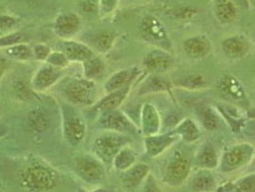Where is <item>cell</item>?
Listing matches in <instances>:
<instances>
[{"instance_id":"4dcf8cb0","label":"cell","mask_w":255,"mask_h":192,"mask_svg":"<svg viewBox=\"0 0 255 192\" xmlns=\"http://www.w3.org/2000/svg\"><path fill=\"white\" fill-rule=\"evenodd\" d=\"M46 61L48 64H51L53 66H58V67H64L69 63V60L66 58V56L64 53L60 51L51 53L48 56Z\"/></svg>"},{"instance_id":"7a4b0ae2","label":"cell","mask_w":255,"mask_h":192,"mask_svg":"<svg viewBox=\"0 0 255 192\" xmlns=\"http://www.w3.org/2000/svg\"><path fill=\"white\" fill-rule=\"evenodd\" d=\"M64 136L71 145H77L86 136L87 126L85 120L70 106L63 107Z\"/></svg>"},{"instance_id":"ba28073f","label":"cell","mask_w":255,"mask_h":192,"mask_svg":"<svg viewBox=\"0 0 255 192\" xmlns=\"http://www.w3.org/2000/svg\"><path fill=\"white\" fill-rule=\"evenodd\" d=\"M61 76L60 71L53 65L40 67L32 80L33 88L36 90H45L53 86Z\"/></svg>"},{"instance_id":"2e32d148","label":"cell","mask_w":255,"mask_h":192,"mask_svg":"<svg viewBox=\"0 0 255 192\" xmlns=\"http://www.w3.org/2000/svg\"><path fill=\"white\" fill-rule=\"evenodd\" d=\"M28 126L34 132H43L49 127L50 121L46 112L43 109L36 108L28 115Z\"/></svg>"},{"instance_id":"5bb4252c","label":"cell","mask_w":255,"mask_h":192,"mask_svg":"<svg viewBox=\"0 0 255 192\" xmlns=\"http://www.w3.org/2000/svg\"><path fill=\"white\" fill-rule=\"evenodd\" d=\"M144 64L152 71H164L171 65V58L164 52H151L144 60Z\"/></svg>"},{"instance_id":"3957f363","label":"cell","mask_w":255,"mask_h":192,"mask_svg":"<svg viewBox=\"0 0 255 192\" xmlns=\"http://www.w3.org/2000/svg\"><path fill=\"white\" fill-rule=\"evenodd\" d=\"M74 167L77 175L90 184L98 183L103 179L105 174L100 160L90 155L78 156L74 161Z\"/></svg>"},{"instance_id":"6da1fadb","label":"cell","mask_w":255,"mask_h":192,"mask_svg":"<svg viewBox=\"0 0 255 192\" xmlns=\"http://www.w3.org/2000/svg\"><path fill=\"white\" fill-rule=\"evenodd\" d=\"M21 182L27 189L33 192H48L56 186L54 172L42 166L27 167L21 174Z\"/></svg>"},{"instance_id":"d4e9b609","label":"cell","mask_w":255,"mask_h":192,"mask_svg":"<svg viewBox=\"0 0 255 192\" xmlns=\"http://www.w3.org/2000/svg\"><path fill=\"white\" fill-rule=\"evenodd\" d=\"M221 89L233 97H242L243 90L240 84L231 77H226L221 81Z\"/></svg>"},{"instance_id":"ac0fdd59","label":"cell","mask_w":255,"mask_h":192,"mask_svg":"<svg viewBox=\"0 0 255 192\" xmlns=\"http://www.w3.org/2000/svg\"><path fill=\"white\" fill-rule=\"evenodd\" d=\"M184 49L192 58H201L209 52L210 45L204 38H192L184 42Z\"/></svg>"},{"instance_id":"9c48e42d","label":"cell","mask_w":255,"mask_h":192,"mask_svg":"<svg viewBox=\"0 0 255 192\" xmlns=\"http://www.w3.org/2000/svg\"><path fill=\"white\" fill-rule=\"evenodd\" d=\"M98 125L100 128L110 129L118 132H127L132 128L127 118L115 110L103 113L99 118Z\"/></svg>"},{"instance_id":"d590c367","label":"cell","mask_w":255,"mask_h":192,"mask_svg":"<svg viewBox=\"0 0 255 192\" xmlns=\"http://www.w3.org/2000/svg\"><path fill=\"white\" fill-rule=\"evenodd\" d=\"M166 85L164 82H162V80L158 79V78H153L152 80H150V82L146 85V88L143 89V92L151 91V90H159L162 89H165Z\"/></svg>"},{"instance_id":"4fadbf2b","label":"cell","mask_w":255,"mask_h":192,"mask_svg":"<svg viewBox=\"0 0 255 192\" xmlns=\"http://www.w3.org/2000/svg\"><path fill=\"white\" fill-rule=\"evenodd\" d=\"M141 31L144 36L154 40H161L165 38L164 28L155 17H146L141 22Z\"/></svg>"},{"instance_id":"7402d4cb","label":"cell","mask_w":255,"mask_h":192,"mask_svg":"<svg viewBox=\"0 0 255 192\" xmlns=\"http://www.w3.org/2000/svg\"><path fill=\"white\" fill-rule=\"evenodd\" d=\"M7 55L18 61H28L32 56L31 48L24 43H18L8 47L6 50Z\"/></svg>"},{"instance_id":"9a60e30c","label":"cell","mask_w":255,"mask_h":192,"mask_svg":"<svg viewBox=\"0 0 255 192\" xmlns=\"http://www.w3.org/2000/svg\"><path fill=\"white\" fill-rule=\"evenodd\" d=\"M215 11L223 23H230L237 17V9L231 0H216Z\"/></svg>"},{"instance_id":"f1b7e54d","label":"cell","mask_w":255,"mask_h":192,"mask_svg":"<svg viewBox=\"0 0 255 192\" xmlns=\"http://www.w3.org/2000/svg\"><path fill=\"white\" fill-rule=\"evenodd\" d=\"M244 160V152L240 148H235L230 151L226 156V163L228 166L234 168L239 167Z\"/></svg>"},{"instance_id":"d6986e66","label":"cell","mask_w":255,"mask_h":192,"mask_svg":"<svg viewBox=\"0 0 255 192\" xmlns=\"http://www.w3.org/2000/svg\"><path fill=\"white\" fill-rule=\"evenodd\" d=\"M223 49L230 58H239L248 52L249 46L242 38H230L223 42Z\"/></svg>"},{"instance_id":"ffe728a7","label":"cell","mask_w":255,"mask_h":192,"mask_svg":"<svg viewBox=\"0 0 255 192\" xmlns=\"http://www.w3.org/2000/svg\"><path fill=\"white\" fill-rule=\"evenodd\" d=\"M84 63V73L86 79L93 81L94 79L101 76L105 71V64L102 60L96 56H92L86 60Z\"/></svg>"},{"instance_id":"603a6c76","label":"cell","mask_w":255,"mask_h":192,"mask_svg":"<svg viewBox=\"0 0 255 192\" xmlns=\"http://www.w3.org/2000/svg\"><path fill=\"white\" fill-rule=\"evenodd\" d=\"M134 160H135L134 155L130 150L128 149L120 150L115 156V167L120 170H126L131 167V165L134 163Z\"/></svg>"},{"instance_id":"484cf974","label":"cell","mask_w":255,"mask_h":192,"mask_svg":"<svg viewBox=\"0 0 255 192\" xmlns=\"http://www.w3.org/2000/svg\"><path fill=\"white\" fill-rule=\"evenodd\" d=\"M171 141L168 137L151 138L147 140V148L150 155H156L162 151V149Z\"/></svg>"},{"instance_id":"7c38bea8","label":"cell","mask_w":255,"mask_h":192,"mask_svg":"<svg viewBox=\"0 0 255 192\" xmlns=\"http://www.w3.org/2000/svg\"><path fill=\"white\" fill-rule=\"evenodd\" d=\"M190 171V165L184 158H178L172 162L168 168V178L170 182L181 183L185 179Z\"/></svg>"},{"instance_id":"5b68a950","label":"cell","mask_w":255,"mask_h":192,"mask_svg":"<svg viewBox=\"0 0 255 192\" xmlns=\"http://www.w3.org/2000/svg\"><path fill=\"white\" fill-rule=\"evenodd\" d=\"M127 141L125 137L121 136L103 135L95 141L93 149L100 161L110 163Z\"/></svg>"},{"instance_id":"52a82bcc","label":"cell","mask_w":255,"mask_h":192,"mask_svg":"<svg viewBox=\"0 0 255 192\" xmlns=\"http://www.w3.org/2000/svg\"><path fill=\"white\" fill-rule=\"evenodd\" d=\"M60 49V52L64 53L69 61L71 60L77 62H85L86 60L94 56V53L88 45L73 40L61 42Z\"/></svg>"},{"instance_id":"44dd1931","label":"cell","mask_w":255,"mask_h":192,"mask_svg":"<svg viewBox=\"0 0 255 192\" xmlns=\"http://www.w3.org/2000/svg\"><path fill=\"white\" fill-rule=\"evenodd\" d=\"M115 34L112 31H103L100 32L95 38H94V44L96 48L101 52L108 51L114 41H115Z\"/></svg>"},{"instance_id":"8fae6325","label":"cell","mask_w":255,"mask_h":192,"mask_svg":"<svg viewBox=\"0 0 255 192\" xmlns=\"http://www.w3.org/2000/svg\"><path fill=\"white\" fill-rule=\"evenodd\" d=\"M135 75L134 69H125L116 72L113 76L110 77L105 84V90L107 92H113L120 90L128 85L130 80Z\"/></svg>"},{"instance_id":"1f68e13d","label":"cell","mask_w":255,"mask_h":192,"mask_svg":"<svg viewBox=\"0 0 255 192\" xmlns=\"http://www.w3.org/2000/svg\"><path fill=\"white\" fill-rule=\"evenodd\" d=\"M34 56L38 61H45L47 60L48 56L51 54V50L48 46L43 44H38L34 48Z\"/></svg>"},{"instance_id":"4316f807","label":"cell","mask_w":255,"mask_h":192,"mask_svg":"<svg viewBox=\"0 0 255 192\" xmlns=\"http://www.w3.org/2000/svg\"><path fill=\"white\" fill-rule=\"evenodd\" d=\"M214 188V180L208 175H201L194 182V189L199 192H207Z\"/></svg>"},{"instance_id":"30bf717a","label":"cell","mask_w":255,"mask_h":192,"mask_svg":"<svg viewBox=\"0 0 255 192\" xmlns=\"http://www.w3.org/2000/svg\"><path fill=\"white\" fill-rule=\"evenodd\" d=\"M128 88L129 86L127 85L120 90L110 92L109 95H107L97 104H95V106L93 107V110L97 113H102V114L106 112L115 111V109L126 98Z\"/></svg>"},{"instance_id":"277c9868","label":"cell","mask_w":255,"mask_h":192,"mask_svg":"<svg viewBox=\"0 0 255 192\" xmlns=\"http://www.w3.org/2000/svg\"><path fill=\"white\" fill-rule=\"evenodd\" d=\"M68 101L77 106H87L93 102L94 83L89 79L71 81L65 90Z\"/></svg>"},{"instance_id":"cb8c5ba5","label":"cell","mask_w":255,"mask_h":192,"mask_svg":"<svg viewBox=\"0 0 255 192\" xmlns=\"http://www.w3.org/2000/svg\"><path fill=\"white\" fill-rule=\"evenodd\" d=\"M143 126L147 134H152L157 129V117L151 106H146L143 110Z\"/></svg>"},{"instance_id":"ab89813d","label":"cell","mask_w":255,"mask_h":192,"mask_svg":"<svg viewBox=\"0 0 255 192\" xmlns=\"http://www.w3.org/2000/svg\"><path fill=\"white\" fill-rule=\"evenodd\" d=\"M5 68H6V62L4 59L0 58V79L5 71Z\"/></svg>"},{"instance_id":"836d02e7","label":"cell","mask_w":255,"mask_h":192,"mask_svg":"<svg viewBox=\"0 0 255 192\" xmlns=\"http://www.w3.org/2000/svg\"><path fill=\"white\" fill-rule=\"evenodd\" d=\"M116 4L117 0H98V11L103 14L112 13Z\"/></svg>"},{"instance_id":"83f0119b","label":"cell","mask_w":255,"mask_h":192,"mask_svg":"<svg viewBox=\"0 0 255 192\" xmlns=\"http://www.w3.org/2000/svg\"><path fill=\"white\" fill-rule=\"evenodd\" d=\"M24 40V37L21 33L15 32L3 37H0V48L2 47H11L15 44H18Z\"/></svg>"},{"instance_id":"f546056e","label":"cell","mask_w":255,"mask_h":192,"mask_svg":"<svg viewBox=\"0 0 255 192\" xmlns=\"http://www.w3.org/2000/svg\"><path fill=\"white\" fill-rule=\"evenodd\" d=\"M200 163H201V165H203V167H215L216 163H217L216 154L210 147L204 148V151L202 152L201 156H200Z\"/></svg>"},{"instance_id":"8992f818","label":"cell","mask_w":255,"mask_h":192,"mask_svg":"<svg viewBox=\"0 0 255 192\" xmlns=\"http://www.w3.org/2000/svg\"><path fill=\"white\" fill-rule=\"evenodd\" d=\"M81 28V19L74 13H63L57 16L54 30L61 38H69L76 35Z\"/></svg>"},{"instance_id":"60d3db41","label":"cell","mask_w":255,"mask_h":192,"mask_svg":"<svg viewBox=\"0 0 255 192\" xmlns=\"http://www.w3.org/2000/svg\"><path fill=\"white\" fill-rule=\"evenodd\" d=\"M26 1H28V2H34V1H37V0H26Z\"/></svg>"},{"instance_id":"e575fe53","label":"cell","mask_w":255,"mask_h":192,"mask_svg":"<svg viewBox=\"0 0 255 192\" xmlns=\"http://www.w3.org/2000/svg\"><path fill=\"white\" fill-rule=\"evenodd\" d=\"M204 82V78L203 77L196 74V75L186 77L184 79V81H182V85L185 86V87L194 89V88H199V87L203 86Z\"/></svg>"},{"instance_id":"d6a6232c","label":"cell","mask_w":255,"mask_h":192,"mask_svg":"<svg viewBox=\"0 0 255 192\" xmlns=\"http://www.w3.org/2000/svg\"><path fill=\"white\" fill-rule=\"evenodd\" d=\"M79 5L85 13H93L98 11V0H80Z\"/></svg>"},{"instance_id":"74e56055","label":"cell","mask_w":255,"mask_h":192,"mask_svg":"<svg viewBox=\"0 0 255 192\" xmlns=\"http://www.w3.org/2000/svg\"><path fill=\"white\" fill-rule=\"evenodd\" d=\"M204 127L208 130H213L217 127V120L216 117L209 112H206L204 114Z\"/></svg>"},{"instance_id":"8d00e7d4","label":"cell","mask_w":255,"mask_h":192,"mask_svg":"<svg viewBox=\"0 0 255 192\" xmlns=\"http://www.w3.org/2000/svg\"><path fill=\"white\" fill-rule=\"evenodd\" d=\"M181 130H182V133H183V135L185 136V138L187 140H193L198 135V132L195 128V125H193L190 121L186 122L184 124V126H182Z\"/></svg>"},{"instance_id":"e0dca14e","label":"cell","mask_w":255,"mask_h":192,"mask_svg":"<svg viewBox=\"0 0 255 192\" xmlns=\"http://www.w3.org/2000/svg\"><path fill=\"white\" fill-rule=\"evenodd\" d=\"M149 168L145 165H137L134 167H129V169L123 176V185L127 189H134L140 184L141 181L144 179L146 174L148 173Z\"/></svg>"},{"instance_id":"f35d334b","label":"cell","mask_w":255,"mask_h":192,"mask_svg":"<svg viewBox=\"0 0 255 192\" xmlns=\"http://www.w3.org/2000/svg\"><path fill=\"white\" fill-rule=\"evenodd\" d=\"M13 24H15V19L13 17L8 16V15L0 16V28L1 29L11 28Z\"/></svg>"}]
</instances>
